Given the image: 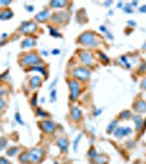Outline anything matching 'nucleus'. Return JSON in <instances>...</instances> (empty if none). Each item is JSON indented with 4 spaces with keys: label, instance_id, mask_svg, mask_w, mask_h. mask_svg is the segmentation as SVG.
<instances>
[{
    "label": "nucleus",
    "instance_id": "45",
    "mask_svg": "<svg viewBox=\"0 0 146 164\" xmlns=\"http://www.w3.org/2000/svg\"><path fill=\"white\" fill-rule=\"evenodd\" d=\"M2 94H3V91H2V90H0V96L2 95Z\"/></svg>",
    "mask_w": 146,
    "mask_h": 164
},
{
    "label": "nucleus",
    "instance_id": "39",
    "mask_svg": "<svg viewBox=\"0 0 146 164\" xmlns=\"http://www.w3.org/2000/svg\"><path fill=\"white\" fill-rule=\"evenodd\" d=\"M26 10L30 11V12H32L33 10H34V8H33V6H28V7H26Z\"/></svg>",
    "mask_w": 146,
    "mask_h": 164
},
{
    "label": "nucleus",
    "instance_id": "21",
    "mask_svg": "<svg viewBox=\"0 0 146 164\" xmlns=\"http://www.w3.org/2000/svg\"><path fill=\"white\" fill-rule=\"evenodd\" d=\"M19 161H20L21 163H23V164L28 163V162H30V156H28V152H23L22 154L19 156Z\"/></svg>",
    "mask_w": 146,
    "mask_h": 164
},
{
    "label": "nucleus",
    "instance_id": "32",
    "mask_svg": "<svg viewBox=\"0 0 146 164\" xmlns=\"http://www.w3.org/2000/svg\"><path fill=\"white\" fill-rule=\"evenodd\" d=\"M36 99H37V95H36V94H35V95H34V96L32 97V99H31V103H32L33 106H36V103H37V100H36Z\"/></svg>",
    "mask_w": 146,
    "mask_h": 164
},
{
    "label": "nucleus",
    "instance_id": "13",
    "mask_svg": "<svg viewBox=\"0 0 146 164\" xmlns=\"http://www.w3.org/2000/svg\"><path fill=\"white\" fill-rule=\"evenodd\" d=\"M70 117L73 122H80L82 118V112L80 110L79 107H72L71 113H70Z\"/></svg>",
    "mask_w": 146,
    "mask_h": 164
},
{
    "label": "nucleus",
    "instance_id": "31",
    "mask_svg": "<svg viewBox=\"0 0 146 164\" xmlns=\"http://www.w3.org/2000/svg\"><path fill=\"white\" fill-rule=\"evenodd\" d=\"M81 137H82V133H80V135L76 137V139H75V141H74V150H76L78 143H79V141H80V139H81Z\"/></svg>",
    "mask_w": 146,
    "mask_h": 164
},
{
    "label": "nucleus",
    "instance_id": "46",
    "mask_svg": "<svg viewBox=\"0 0 146 164\" xmlns=\"http://www.w3.org/2000/svg\"><path fill=\"white\" fill-rule=\"evenodd\" d=\"M2 44H3V42H2V41H0V45H2Z\"/></svg>",
    "mask_w": 146,
    "mask_h": 164
},
{
    "label": "nucleus",
    "instance_id": "6",
    "mask_svg": "<svg viewBox=\"0 0 146 164\" xmlns=\"http://www.w3.org/2000/svg\"><path fill=\"white\" fill-rule=\"evenodd\" d=\"M37 24L34 21H28V22H24L19 27V32L22 33V34H28V35H31V34H34V33L37 31Z\"/></svg>",
    "mask_w": 146,
    "mask_h": 164
},
{
    "label": "nucleus",
    "instance_id": "9",
    "mask_svg": "<svg viewBox=\"0 0 146 164\" xmlns=\"http://www.w3.org/2000/svg\"><path fill=\"white\" fill-rule=\"evenodd\" d=\"M51 19L55 23H67L69 20V17L68 13H65V12H59V13L54 14Z\"/></svg>",
    "mask_w": 146,
    "mask_h": 164
},
{
    "label": "nucleus",
    "instance_id": "19",
    "mask_svg": "<svg viewBox=\"0 0 146 164\" xmlns=\"http://www.w3.org/2000/svg\"><path fill=\"white\" fill-rule=\"evenodd\" d=\"M28 71H37V72H41V74H44L46 78H47V72H46V68L43 67V66H33L31 68L28 69Z\"/></svg>",
    "mask_w": 146,
    "mask_h": 164
},
{
    "label": "nucleus",
    "instance_id": "27",
    "mask_svg": "<svg viewBox=\"0 0 146 164\" xmlns=\"http://www.w3.org/2000/svg\"><path fill=\"white\" fill-rule=\"evenodd\" d=\"M36 114H37V116H41V117H47V116H48V114L46 113L45 110H43L41 108H37Z\"/></svg>",
    "mask_w": 146,
    "mask_h": 164
},
{
    "label": "nucleus",
    "instance_id": "2",
    "mask_svg": "<svg viewBox=\"0 0 146 164\" xmlns=\"http://www.w3.org/2000/svg\"><path fill=\"white\" fill-rule=\"evenodd\" d=\"M41 57L35 53H28V54L22 55V57H20V64L22 66H37L41 65Z\"/></svg>",
    "mask_w": 146,
    "mask_h": 164
},
{
    "label": "nucleus",
    "instance_id": "23",
    "mask_svg": "<svg viewBox=\"0 0 146 164\" xmlns=\"http://www.w3.org/2000/svg\"><path fill=\"white\" fill-rule=\"evenodd\" d=\"M19 151V148L18 147H12V148H10L9 150L7 151V155H9V156H13L18 153Z\"/></svg>",
    "mask_w": 146,
    "mask_h": 164
},
{
    "label": "nucleus",
    "instance_id": "43",
    "mask_svg": "<svg viewBox=\"0 0 146 164\" xmlns=\"http://www.w3.org/2000/svg\"><path fill=\"white\" fill-rule=\"evenodd\" d=\"M6 37H8V34H2L1 35V38H6Z\"/></svg>",
    "mask_w": 146,
    "mask_h": 164
},
{
    "label": "nucleus",
    "instance_id": "5",
    "mask_svg": "<svg viewBox=\"0 0 146 164\" xmlns=\"http://www.w3.org/2000/svg\"><path fill=\"white\" fill-rule=\"evenodd\" d=\"M68 84L69 89H70V99H71V101H76L80 96V92H81L80 83H79V81L72 79V80H69Z\"/></svg>",
    "mask_w": 146,
    "mask_h": 164
},
{
    "label": "nucleus",
    "instance_id": "41",
    "mask_svg": "<svg viewBox=\"0 0 146 164\" xmlns=\"http://www.w3.org/2000/svg\"><path fill=\"white\" fill-rule=\"evenodd\" d=\"M59 53H60V51H59V50H58V49H55V50H54V51H52V54H54V55L59 54Z\"/></svg>",
    "mask_w": 146,
    "mask_h": 164
},
{
    "label": "nucleus",
    "instance_id": "25",
    "mask_svg": "<svg viewBox=\"0 0 146 164\" xmlns=\"http://www.w3.org/2000/svg\"><path fill=\"white\" fill-rule=\"evenodd\" d=\"M120 119H128L131 117V112L130 110H123L121 114H120Z\"/></svg>",
    "mask_w": 146,
    "mask_h": 164
},
{
    "label": "nucleus",
    "instance_id": "11",
    "mask_svg": "<svg viewBox=\"0 0 146 164\" xmlns=\"http://www.w3.org/2000/svg\"><path fill=\"white\" fill-rule=\"evenodd\" d=\"M50 19V12L49 10H43L39 13H37L35 15V20L37 22H46L47 20Z\"/></svg>",
    "mask_w": 146,
    "mask_h": 164
},
{
    "label": "nucleus",
    "instance_id": "3",
    "mask_svg": "<svg viewBox=\"0 0 146 164\" xmlns=\"http://www.w3.org/2000/svg\"><path fill=\"white\" fill-rule=\"evenodd\" d=\"M72 76L79 81L85 82L91 78V71L86 67H76L75 69H73Z\"/></svg>",
    "mask_w": 146,
    "mask_h": 164
},
{
    "label": "nucleus",
    "instance_id": "20",
    "mask_svg": "<svg viewBox=\"0 0 146 164\" xmlns=\"http://www.w3.org/2000/svg\"><path fill=\"white\" fill-rule=\"evenodd\" d=\"M133 120H134V123L136 125V130H140L141 127L143 126V119H142V117L138 116V115H136V116L133 117Z\"/></svg>",
    "mask_w": 146,
    "mask_h": 164
},
{
    "label": "nucleus",
    "instance_id": "22",
    "mask_svg": "<svg viewBox=\"0 0 146 164\" xmlns=\"http://www.w3.org/2000/svg\"><path fill=\"white\" fill-rule=\"evenodd\" d=\"M117 124H118L117 120H112V122L109 124V126L107 127V132H109V133L114 132V130H116V128H117Z\"/></svg>",
    "mask_w": 146,
    "mask_h": 164
},
{
    "label": "nucleus",
    "instance_id": "35",
    "mask_svg": "<svg viewBox=\"0 0 146 164\" xmlns=\"http://www.w3.org/2000/svg\"><path fill=\"white\" fill-rule=\"evenodd\" d=\"M0 164H10L9 161L5 158H0Z\"/></svg>",
    "mask_w": 146,
    "mask_h": 164
},
{
    "label": "nucleus",
    "instance_id": "14",
    "mask_svg": "<svg viewBox=\"0 0 146 164\" xmlns=\"http://www.w3.org/2000/svg\"><path fill=\"white\" fill-rule=\"evenodd\" d=\"M35 45H36V42H35V40L32 38V37H28V38H25V40L22 41V43H21V47H22L23 49L33 48Z\"/></svg>",
    "mask_w": 146,
    "mask_h": 164
},
{
    "label": "nucleus",
    "instance_id": "7",
    "mask_svg": "<svg viewBox=\"0 0 146 164\" xmlns=\"http://www.w3.org/2000/svg\"><path fill=\"white\" fill-rule=\"evenodd\" d=\"M79 57H80V60L84 65H86V66H94V64H95L94 57L87 50H81V51H79Z\"/></svg>",
    "mask_w": 146,
    "mask_h": 164
},
{
    "label": "nucleus",
    "instance_id": "33",
    "mask_svg": "<svg viewBox=\"0 0 146 164\" xmlns=\"http://www.w3.org/2000/svg\"><path fill=\"white\" fill-rule=\"evenodd\" d=\"M98 55H99L101 58H103V60H104V61H109L108 57H107V56H106L105 54H103V53H101V51H99V53H98Z\"/></svg>",
    "mask_w": 146,
    "mask_h": 164
},
{
    "label": "nucleus",
    "instance_id": "29",
    "mask_svg": "<svg viewBox=\"0 0 146 164\" xmlns=\"http://www.w3.org/2000/svg\"><path fill=\"white\" fill-rule=\"evenodd\" d=\"M56 99H57V91H56V90H52L50 94V101L51 102H55Z\"/></svg>",
    "mask_w": 146,
    "mask_h": 164
},
{
    "label": "nucleus",
    "instance_id": "16",
    "mask_svg": "<svg viewBox=\"0 0 146 164\" xmlns=\"http://www.w3.org/2000/svg\"><path fill=\"white\" fill-rule=\"evenodd\" d=\"M41 84V78L39 76H33L31 79H30V85H31V89L35 90Z\"/></svg>",
    "mask_w": 146,
    "mask_h": 164
},
{
    "label": "nucleus",
    "instance_id": "10",
    "mask_svg": "<svg viewBox=\"0 0 146 164\" xmlns=\"http://www.w3.org/2000/svg\"><path fill=\"white\" fill-rule=\"evenodd\" d=\"M132 132V129L130 127H119V128H116V130L114 131V135L117 138H122V137L124 136H128V135H130Z\"/></svg>",
    "mask_w": 146,
    "mask_h": 164
},
{
    "label": "nucleus",
    "instance_id": "30",
    "mask_svg": "<svg viewBox=\"0 0 146 164\" xmlns=\"http://www.w3.org/2000/svg\"><path fill=\"white\" fill-rule=\"evenodd\" d=\"M6 146H7V140L1 138L0 139V150H2V148H5Z\"/></svg>",
    "mask_w": 146,
    "mask_h": 164
},
{
    "label": "nucleus",
    "instance_id": "8",
    "mask_svg": "<svg viewBox=\"0 0 146 164\" xmlns=\"http://www.w3.org/2000/svg\"><path fill=\"white\" fill-rule=\"evenodd\" d=\"M39 127L46 133H52L56 130L57 125L51 120H41L39 123Z\"/></svg>",
    "mask_w": 146,
    "mask_h": 164
},
{
    "label": "nucleus",
    "instance_id": "38",
    "mask_svg": "<svg viewBox=\"0 0 146 164\" xmlns=\"http://www.w3.org/2000/svg\"><path fill=\"white\" fill-rule=\"evenodd\" d=\"M11 3V1H0V5L1 6H7V5H10Z\"/></svg>",
    "mask_w": 146,
    "mask_h": 164
},
{
    "label": "nucleus",
    "instance_id": "17",
    "mask_svg": "<svg viewBox=\"0 0 146 164\" xmlns=\"http://www.w3.org/2000/svg\"><path fill=\"white\" fill-rule=\"evenodd\" d=\"M133 107L137 113H145L146 112V103L144 101H137L136 103L133 105Z\"/></svg>",
    "mask_w": 146,
    "mask_h": 164
},
{
    "label": "nucleus",
    "instance_id": "18",
    "mask_svg": "<svg viewBox=\"0 0 146 164\" xmlns=\"http://www.w3.org/2000/svg\"><path fill=\"white\" fill-rule=\"evenodd\" d=\"M67 5V1H63V0H54V1H50V7L51 8H63L64 6Z\"/></svg>",
    "mask_w": 146,
    "mask_h": 164
},
{
    "label": "nucleus",
    "instance_id": "15",
    "mask_svg": "<svg viewBox=\"0 0 146 164\" xmlns=\"http://www.w3.org/2000/svg\"><path fill=\"white\" fill-rule=\"evenodd\" d=\"M13 18V11L10 9H3L0 11V20L1 21H7Z\"/></svg>",
    "mask_w": 146,
    "mask_h": 164
},
{
    "label": "nucleus",
    "instance_id": "47",
    "mask_svg": "<svg viewBox=\"0 0 146 164\" xmlns=\"http://www.w3.org/2000/svg\"><path fill=\"white\" fill-rule=\"evenodd\" d=\"M55 164H58V163H57V162H56V163H55Z\"/></svg>",
    "mask_w": 146,
    "mask_h": 164
},
{
    "label": "nucleus",
    "instance_id": "12",
    "mask_svg": "<svg viewBox=\"0 0 146 164\" xmlns=\"http://www.w3.org/2000/svg\"><path fill=\"white\" fill-rule=\"evenodd\" d=\"M57 146L60 148V150L62 151V152H67L68 151V148H69V140L65 138V137H60L59 139L57 140Z\"/></svg>",
    "mask_w": 146,
    "mask_h": 164
},
{
    "label": "nucleus",
    "instance_id": "28",
    "mask_svg": "<svg viewBox=\"0 0 146 164\" xmlns=\"http://www.w3.org/2000/svg\"><path fill=\"white\" fill-rule=\"evenodd\" d=\"M97 155L98 154H97V152H96L95 149H94V148H91V150H90V152H88V156L92 158V159H95Z\"/></svg>",
    "mask_w": 146,
    "mask_h": 164
},
{
    "label": "nucleus",
    "instance_id": "24",
    "mask_svg": "<svg viewBox=\"0 0 146 164\" xmlns=\"http://www.w3.org/2000/svg\"><path fill=\"white\" fill-rule=\"evenodd\" d=\"M95 162H97V163H99V164H106L107 159H106L104 155H97L95 158Z\"/></svg>",
    "mask_w": 146,
    "mask_h": 164
},
{
    "label": "nucleus",
    "instance_id": "36",
    "mask_svg": "<svg viewBox=\"0 0 146 164\" xmlns=\"http://www.w3.org/2000/svg\"><path fill=\"white\" fill-rule=\"evenodd\" d=\"M5 106H6V102H5L3 100H2V99H0V109L3 108Z\"/></svg>",
    "mask_w": 146,
    "mask_h": 164
},
{
    "label": "nucleus",
    "instance_id": "37",
    "mask_svg": "<svg viewBox=\"0 0 146 164\" xmlns=\"http://www.w3.org/2000/svg\"><path fill=\"white\" fill-rule=\"evenodd\" d=\"M141 87L143 88L144 90H146V78L144 79V80H143V81L141 82Z\"/></svg>",
    "mask_w": 146,
    "mask_h": 164
},
{
    "label": "nucleus",
    "instance_id": "34",
    "mask_svg": "<svg viewBox=\"0 0 146 164\" xmlns=\"http://www.w3.org/2000/svg\"><path fill=\"white\" fill-rule=\"evenodd\" d=\"M15 118H17V122H18L19 124H21V125H23V122H22V118L20 117V114H15Z\"/></svg>",
    "mask_w": 146,
    "mask_h": 164
},
{
    "label": "nucleus",
    "instance_id": "40",
    "mask_svg": "<svg viewBox=\"0 0 146 164\" xmlns=\"http://www.w3.org/2000/svg\"><path fill=\"white\" fill-rule=\"evenodd\" d=\"M140 11H141V12H146V6H144L143 8H141V9H140Z\"/></svg>",
    "mask_w": 146,
    "mask_h": 164
},
{
    "label": "nucleus",
    "instance_id": "26",
    "mask_svg": "<svg viewBox=\"0 0 146 164\" xmlns=\"http://www.w3.org/2000/svg\"><path fill=\"white\" fill-rule=\"evenodd\" d=\"M48 28H49V31H50V35H51V36L61 37V34H59L57 30H54V28H52V27H51V26H49V27H48Z\"/></svg>",
    "mask_w": 146,
    "mask_h": 164
},
{
    "label": "nucleus",
    "instance_id": "1",
    "mask_svg": "<svg viewBox=\"0 0 146 164\" xmlns=\"http://www.w3.org/2000/svg\"><path fill=\"white\" fill-rule=\"evenodd\" d=\"M78 42L80 44H82L84 46H88V47H95L99 44V41L96 36V34L94 32H87L83 33L82 35H80Z\"/></svg>",
    "mask_w": 146,
    "mask_h": 164
},
{
    "label": "nucleus",
    "instance_id": "4",
    "mask_svg": "<svg viewBox=\"0 0 146 164\" xmlns=\"http://www.w3.org/2000/svg\"><path fill=\"white\" fill-rule=\"evenodd\" d=\"M45 155V151L43 148H33L28 151V156H30V162L32 163H39L41 160L44 159Z\"/></svg>",
    "mask_w": 146,
    "mask_h": 164
},
{
    "label": "nucleus",
    "instance_id": "44",
    "mask_svg": "<svg viewBox=\"0 0 146 164\" xmlns=\"http://www.w3.org/2000/svg\"><path fill=\"white\" fill-rule=\"evenodd\" d=\"M105 5H106V6H109V5H111V1H108V2L106 1V2H105Z\"/></svg>",
    "mask_w": 146,
    "mask_h": 164
},
{
    "label": "nucleus",
    "instance_id": "42",
    "mask_svg": "<svg viewBox=\"0 0 146 164\" xmlns=\"http://www.w3.org/2000/svg\"><path fill=\"white\" fill-rule=\"evenodd\" d=\"M130 23V25H132V26H135V22H133V21H129Z\"/></svg>",
    "mask_w": 146,
    "mask_h": 164
}]
</instances>
